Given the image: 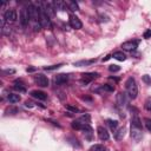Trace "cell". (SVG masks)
<instances>
[{
	"mask_svg": "<svg viewBox=\"0 0 151 151\" xmlns=\"http://www.w3.org/2000/svg\"><path fill=\"white\" fill-rule=\"evenodd\" d=\"M125 87H126V93H127L129 98L130 99H136L137 94H138V86H137V83H136L134 78H132V77L127 78V80L125 83Z\"/></svg>",
	"mask_w": 151,
	"mask_h": 151,
	"instance_id": "6da1fadb",
	"label": "cell"
},
{
	"mask_svg": "<svg viewBox=\"0 0 151 151\" xmlns=\"http://www.w3.org/2000/svg\"><path fill=\"white\" fill-rule=\"evenodd\" d=\"M132 139H134L136 142H139L143 137V131L142 127H137V126H132L131 125V132H130Z\"/></svg>",
	"mask_w": 151,
	"mask_h": 151,
	"instance_id": "7a4b0ae2",
	"label": "cell"
},
{
	"mask_svg": "<svg viewBox=\"0 0 151 151\" xmlns=\"http://www.w3.org/2000/svg\"><path fill=\"white\" fill-rule=\"evenodd\" d=\"M98 77V73L97 72H86V73H83L81 74V83L87 85L88 83H91L94 78Z\"/></svg>",
	"mask_w": 151,
	"mask_h": 151,
	"instance_id": "3957f363",
	"label": "cell"
},
{
	"mask_svg": "<svg viewBox=\"0 0 151 151\" xmlns=\"http://www.w3.org/2000/svg\"><path fill=\"white\" fill-rule=\"evenodd\" d=\"M19 19H20V22H21V25H22L24 27H26V26L28 25V21H29L31 19H29V14H28L27 8H22V9L20 11V17H19Z\"/></svg>",
	"mask_w": 151,
	"mask_h": 151,
	"instance_id": "277c9868",
	"label": "cell"
},
{
	"mask_svg": "<svg viewBox=\"0 0 151 151\" xmlns=\"http://www.w3.org/2000/svg\"><path fill=\"white\" fill-rule=\"evenodd\" d=\"M18 15H17V12L14 9H7L4 14V19L7 21V22H14L17 20Z\"/></svg>",
	"mask_w": 151,
	"mask_h": 151,
	"instance_id": "5b68a950",
	"label": "cell"
},
{
	"mask_svg": "<svg viewBox=\"0 0 151 151\" xmlns=\"http://www.w3.org/2000/svg\"><path fill=\"white\" fill-rule=\"evenodd\" d=\"M137 46H138V40H129L122 44V47L125 51H134Z\"/></svg>",
	"mask_w": 151,
	"mask_h": 151,
	"instance_id": "8992f818",
	"label": "cell"
},
{
	"mask_svg": "<svg viewBox=\"0 0 151 151\" xmlns=\"http://www.w3.org/2000/svg\"><path fill=\"white\" fill-rule=\"evenodd\" d=\"M34 81H35L39 86H41V87H47V86H48V79H47V77L44 76V74H38V76H35V77H34Z\"/></svg>",
	"mask_w": 151,
	"mask_h": 151,
	"instance_id": "52a82bcc",
	"label": "cell"
},
{
	"mask_svg": "<svg viewBox=\"0 0 151 151\" xmlns=\"http://www.w3.org/2000/svg\"><path fill=\"white\" fill-rule=\"evenodd\" d=\"M70 25H71L72 28H76V29H79V28H81V26H83L80 19H79L78 17L73 15V14L70 15Z\"/></svg>",
	"mask_w": 151,
	"mask_h": 151,
	"instance_id": "ba28073f",
	"label": "cell"
},
{
	"mask_svg": "<svg viewBox=\"0 0 151 151\" xmlns=\"http://www.w3.org/2000/svg\"><path fill=\"white\" fill-rule=\"evenodd\" d=\"M97 133H98V137L100 140H107L110 138V134L107 132V130L103 126H98L97 127Z\"/></svg>",
	"mask_w": 151,
	"mask_h": 151,
	"instance_id": "9c48e42d",
	"label": "cell"
},
{
	"mask_svg": "<svg viewBox=\"0 0 151 151\" xmlns=\"http://www.w3.org/2000/svg\"><path fill=\"white\" fill-rule=\"evenodd\" d=\"M67 80H68V74H64V73L57 74L55 78H54V81H55L57 85H63V84H65Z\"/></svg>",
	"mask_w": 151,
	"mask_h": 151,
	"instance_id": "30bf717a",
	"label": "cell"
},
{
	"mask_svg": "<svg viewBox=\"0 0 151 151\" xmlns=\"http://www.w3.org/2000/svg\"><path fill=\"white\" fill-rule=\"evenodd\" d=\"M31 96H32L33 98L39 99V100H46V98H47V94H46L45 92H42V91H38V90H33V91H31Z\"/></svg>",
	"mask_w": 151,
	"mask_h": 151,
	"instance_id": "8fae6325",
	"label": "cell"
},
{
	"mask_svg": "<svg viewBox=\"0 0 151 151\" xmlns=\"http://www.w3.org/2000/svg\"><path fill=\"white\" fill-rule=\"evenodd\" d=\"M117 104H118L120 107H123V106H125V105L127 104V100H126V96H125V93L119 92V93L117 94Z\"/></svg>",
	"mask_w": 151,
	"mask_h": 151,
	"instance_id": "7c38bea8",
	"label": "cell"
},
{
	"mask_svg": "<svg viewBox=\"0 0 151 151\" xmlns=\"http://www.w3.org/2000/svg\"><path fill=\"white\" fill-rule=\"evenodd\" d=\"M53 5H54V8H55V9H60V11H66V7H67V2L61 1V0L54 1Z\"/></svg>",
	"mask_w": 151,
	"mask_h": 151,
	"instance_id": "4fadbf2b",
	"label": "cell"
},
{
	"mask_svg": "<svg viewBox=\"0 0 151 151\" xmlns=\"http://www.w3.org/2000/svg\"><path fill=\"white\" fill-rule=\"evenodd\" d=\"M54 5H53V2H46L45 4V11H46V13L48 14V17L51 15H54Z\"/></svg>",
	"mask_w": 151,
	"mask_h": 151,
	"instance_id": "5bb4252c",
	"label": "cell"
},
{
	"mask_svg": "<svg viewBox=\"0 0 151 151\" xmlns=\"http://www.w3.org/2000/svg\"><path fill=\"white\" fill-rule=\"evenodd\" d=\"M13 88L17 90V91H19V92H25V91H26V87H25L24 83L20 81V80H15V81H14Z\"/></svg>",
	"mask_w": 151,
	"mask_h": 151,
	"instance_id": "9a60e30c",
	"label": "cell"
},
{
	"mask_svg": "<svg viewBox=\"0 0 151 151\" xmlns=\"http://www.w3.org/2000/svg\"><path fill=\"white\" fill-rule=\"evenodd\" d=\"M125 132H126V129H125V127L118 129V130L114 132V138H116L117 140H122V139L124 138V136H125Z\"/></svg>",
	"mask_w": 151,
	"mask_h": 151,
	"instance_id": "2e32d148",
	"label": "cell"
},
{
	"mask_svg": "<svg viewBox=\"0 0 151 151\" xmlns=\"http://www.w3.org/2000/svg\"><path fill=\"white\" fill-rule=\"evenodd\" d=\"M78 122H80L83 125H90V123H91V117H90L88 113H85V114H83V116L78 119Z\"/></svg>",
	"mask_w": 151,
	"mask_h": 151,
	"instance_id": "e0dca14e",
	"label": "cell"
},
{
	"mask_svg": "<svg viewBox=\"0 0 151 151\" xmlns=\"http://www.w3.org/2000/svg\"><path fill=\"white\" fill-rule=\"evenodd\" d=\"M7 99H8V101H9V103L14 104V103H19L21 98H20V96H19V94H15V93H9V94L7 96Z\"/></svg>",
	"mask_w": 151,
	"mask_h": 151,
	"instance_id": "ac0fdd59",
	"label": "cell"
},
{
	"mask_svg": "<svg viewBox=\"0 0 151 151\" xmlns=\"http://www.w3.org/2000/svg\"><path fill=\"white\" fill-rule=\"evenodd\" d=\"M131 125L132 126H137V127H142V123H140V119L137 116V113H134L132 116V118H131Z\"/></svg>",
	"mask_w": 151,
	"mask_h": 151,
	"instance_id": "d6986e66",
	"label": "cell"
},
{
	"mask_svg": "<svg viewBox=\"0 0 151 151\" xmlns=\"http://www.w3.org/2000/svg\"><path fill=\"white\" fill-rule=\"evenodd\" d=\"M96 61V59H91V60H81V61H77V63H74V66H86V65H90V64H92V63H94Z\"/></svg>",
	"mask_w": 151,
	"mask_h": 151,
	"instance_id": "ffe728a7",
	"label": "cell"
},
{
	"mask_svg": "<svg viewBox=\"0 0 151 151\" xmlns=\"http://www.w3.org/2000/svg\"><path fill=\"white\" fill-rule=\"evenodd\" d=\"M106 123H107V125L110 126V129H111L112 131H116V130H117V126H118V122H117V120L107 119V120H106Z\"/></svg>",
	"mask_w": 151,
	"mask_h": 151,
	"instance_id": "44dd1931",
	"label": "cell"
},
{
	"mask_svg": "<svg viewBox=\"0 0 151 151\" xmlns=\"http://www.w3.org/2000/svg\"><path fill=\"white\" fill-rule=\"evenodd\" d=\"M90 151H106V147L101 144H94L90 147Z\"/></svg>",
	"mask_w": 151,
	"mask_h": 151,
	"instance_id": "7402d4cb",
	"label": "cell"
},
{
	"mask_svg": "<svg viewBox=\"0 0 151 151\" xmlns=\"http://www.w3.org/2000/svg\"><path fill=\"white\" fill-rule=\"evenodd\" d=\"M113 58L117 59V60H119V61H124L126 59V55L123 52H114L113 53Z\"/></svg>",
	"mask_w": 151,
	"mask_h": 151,
	"instance_id": "603a6c76",
	"label": "cell"
},
{
	"mask_svg": "<svg viewBox=\"0 0 151 151\" xmlns=\"http://www.w3.org/2000/svg\"><path fill=\"white\" fill-rule=\"evenodd\" d=\"M67 7L70 11H78L79 7H78V4L76 1H68L67 2Z\"/></svg>",
	"mask_w": 151,
	"mask_h": 151,
	"instance_id": "cb8c5ba5",
	"label": "cell"
},
{
	"mask_svg": "<svg viewBox=\"0 0 151 151\" xmlns=\"http://www.w3.org/2000/svg\"><path fill=\"white\" fill-rule=\"evenodd\" d=\"M83 126H84V125H83L80 122H78V120H74V122L72 123V127H73L74 130H81Z\"/></svg>",
	"mask_w": 151,
	"mask_h": 151,
	"instance_id": "d4e9b609",
	"label": "cell"
},
{
	"mask_svg": "<svg viewBox=\"0 0 151 151\" xmlns=\"http://www.w3.org/2000/svg\"><path fill=\"white\" fill-rule=\"evenodd\" d=\"M61 66H63V64H57V65H52V66H45L44 70H46V71H53V70H57V68H59Z\"/></svg>",
	"mask_w": 151,
	"mask_h": 151,
	"instance_id": "484cf974",
	"label": "cell"
},
{
	"mask_svg": "<svg viewBox=\"0 0 151 151\" xmlns=\"http://www.w3.org/2000/svg\"><path fill=\"white\" fill-rule=\"evenodd\" d=\"M101 88H103L104 91H107V92H113V91H114V87H113L112 85H109V84L101 85Z\"/></svg>",
	"mask_w": 151,
	"mask_h": 151,
	"instance_id": "4316f807",
	"label": "cell"
},
{
	"mask_svg": "<svg viewBox=\"0 0 151 151\" xmlns=\"http://www.w3.org/2000/svg\"><path fill=\"white\" fill-rule=\"evenodd\" d=\"M144 123H145L146 129L151 132V119H150V118H144Z\"/></svg>",
	"mask_w": 151,
	"mask_h": 151,
	"instance_id": "83f0119b",
	"label": "cell"
},
{
	"mask_svg": "<svg viewBox=\"0 0 151 151\" xmlns=\"http://www.w3.org/2000/svg\"><path fill=\"white\" fill-rule=\"evenodd\" d=\"M109 70L111 72H118L120 70V66H118V65H110L109 66Z\"/></svg>",
	"mask_w": 151,
	"mask_h": 151,
	"instance_id": "f1b7e54d",
	"label": "cell"
},
{
	"mask_svg": "<svg viewBox=\"0 0 151 151\" xmlns=\"http://www.w3.org/2000/svg\"><path fill=\"white\" fill-rule=\"evenodd\" d=\"M143 81H144L145 84L151 85V77H150V76H147V74H144V76H143Z\"/></svg>",
	"mask_w": 151,
	"mask_h": 151,
	"instance_id": "f546056e",
	"label": "cell"
},
{
	"mask_svg": "<svg viewBox=\"0 0 151 151\" xmlns=\"http://www.w3.org/2000/svg\"><path fill=\"white\" fill-rule=\"evenodd\" d=\"M145 109L147 111H151V98H147L145 101Z\"/></svg>",
	"mask_w": 151,
	"mask_h": 151,
	"instance_id": "4dcf8cb0",
	"label": "cell"
},
{
	"mask_svg": "<svg viewBox=\"0 0 151 151\" xmlns=\"http://www.w3.org/2000/svg\"><path fill=\"white\" fill-rule=\"evenodd\" d=\"M65 107H66V110H68V111H72V112H78V111H79V110H78L76 106H72V105H66Z\"/></svg>",
	"mask_w": 151,
	"mask_h": 151,
	"instance_id": "1f68e13d",
	"label": "cell"
},
{
	"mask_svg": "<svg viewBox=\"0 0 151 151\" xmlns=\"http://www.w3.org/2000/svg\"><path fill=\"white\" fill-rule=\"evenodd\" d=\"M2 73L4 74H13V73H15V70H13V68H11V70H4Z\"/></svg>",
	"mask_w": 151,
	"mask_h": 151,
	"instance_id": "d6a6232c",
	"label": "cell"
},
{
	"mask_svg": "<svg viewBox=\"0 0 151 151\" xmlns=\"http://www.w3.org/2000/svg\"><path fill=\"white\" fill-rule=\"evenodd\" d=\"M144 38H145V39H149V38H151V29H147V31H145V33H144Z\"/></svg>",
	"mask_w": 151,
	"mask_h": 151,
	"instance_id": "836d02e7",
	"label": "cell"
},
{
	"mask_svg": "<svg viewBox=\"0 0 151 151\" xmlns=\"http://www.w3.org/2000/svg\"><path fill=\"white\" fill-rule=\"evenodd\" d=\"M25 106H27V107H33V103H32V101H28V100H27V101L25 103Z\"/></svg>",
	"mask_w": 151,
	"mask_h": 151,
	"instance_id": "e575fe53",
	"label": "cell"
},
{
	"mask_svg": "<svg viewBox=\"0 0 151 151\" xmlns=\"http://www.w3.org/2000/svg\"><path fill=\"white\" fill-rule=\"evenodd\" d=\"M26 71H27V72H33V71H35V67H27Z\"/></svg>",
	"mask_w": 151,
	"mask_h": 151,
	"instance_id": "d590c367",
	"label": "cell"
},
{
	"mask_svg": "<svg viewBox=\"0 0 151 151\" xmlns=\"http://www.w3.org/2000/svg\"><path fill=\"white\" fill-rule=\"evenodd\" d=\"M110 57H111V55H106V57H105L103 60H104V61H106V60H109V59H110Z\"/></svg>",
	"mask_w": 151,
	"mask_h": 151,
	"instance_id": "8d00e7d4",
	"label": "cell"
}]
</instances>
